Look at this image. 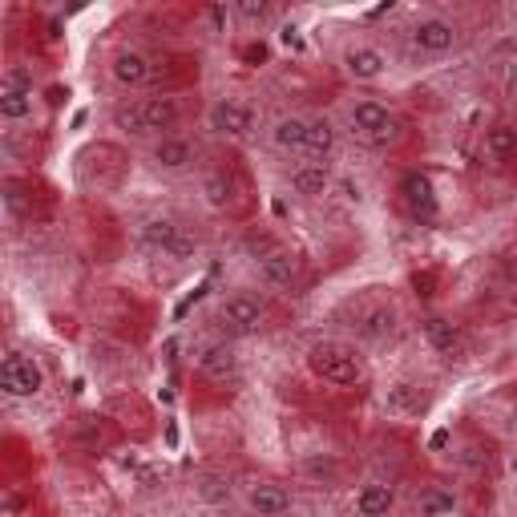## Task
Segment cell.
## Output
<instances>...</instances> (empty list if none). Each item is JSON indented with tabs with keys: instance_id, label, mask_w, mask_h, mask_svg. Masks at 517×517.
Wrapping results in <instances>:
<instances>
[{
	"instance_id": "cell-1",
	"label": "cell",
	"mask_w": 517,
	"mask_h": 517,
	"mask_svg": "<svg viewBox=\"0 0 517 517\" xmlns=\"http://www.w3.org/2000/svg\"><path fill=\"white\" fill-rule=\"evenodd\" d=\"M186 118V106L178 97H138V101H122L114 110V126L122 134H138V138H166L178 134Z\"/></svg>"
},
{
	"instance_id": "cell-2",
	"label": "cell",
	"mask_w": 517,
	"mask_h": 517,
	"mask_svg": "<svg viewBox=\"0 0 517 517\" xmlns=\"http://www.w3.org/2000/svg\"><path fill=\"white\" fill-rule=\"evenodd\" d=\"M307 368H312L320 380L336 384V388H356L364 384V360L356 348L340 344V340H320L307 348Z\"/></svg>"
},
{
	"instance_id": "cell-3",
	"label": "cell",
	"mask_w": 517,
	"mask_h": 517,
	"mask_svg": "<svg viewBox=\"0 0 517 517\" xmlns=\"http://www.w3.org/2000/svg\"><path fill=\"white\" fill-rule=\"evenodd\" d=\"M348 126H352V134H356L360 142H368V146H392V142H400V134H404L400 118L384 106V101H376V97H360V101H356V106L348 110Z\"/></svg>"
},
{
	"instance_id": "cell-4",
	"label": "cell",
	"mask_w": 517,
	"mask_h": 517,
	"mask_svg": "<svg viewBox=\"0 0 517 517\" xmlns=\"http://www.w3.org/2000/svg\"><path fill=\"white\" fill-rule=\"evenodd\" d=\"M215 320L227 336H255L267 324V299L255 291H231L215 303Z\"/></svg>"
},
{
	"instance_id": "cell-5",
	"label": "cell",
	"mask_w": 517,
	"mask_h": 517,
	"mask_svg": "<svg viewBox=\"0 0 517 517\" xmlns=\"http://www.w3.org/2000/svg\"><path fill=\"white\" fill-rule=\"evenodd\" d=\"M138 243H142L146 251L162 255V259H174V263H186V259H194V255H198V243L182 231V223H174V219H166V215L142 219V227H138Z\"/></svg>"
},
{
	"instance_id": "cell-6",
	"label": "cell",
	"mask_w": 517,
	"mask_h": 517,
	"mask_svg": "<svg viewBox=\"0 0 517 517\" xmlns=\"http://www.w3.org/2000/svg\"><path fill=\"white\" fill-rule=\"evenodd\" d=\"M190 360H194V372L202 380H211V384H231L239 376V352H235V344L227 336L198 340L194 352H190Z\"/></svg>"
},
{
	"instance_id": "cell-7",
	"label": "cell",
	"mask_w": 517,
	"mask_h": 517,
	"mask_svg": "<svg viewBox=\"0 0 517 517\" xmlns=\"http://www.w3.org/2000/svg\"><path fill=\"white\" fill-rule=\"evenodd\" d=\"M396 194H400V206H404V215H408L412 223L429 227V223H437V219H441V198H437V190H433V178H429V174L408 170V174L400 178Z\"/></svg>"
},
{
	"instance_id": "cell-8",
	"label": "cell",
	"mask_w": 517,
	"mask_h": 517,
	"mask_svg": "<svg viewBox=\"0 0 517 517\" xmlns=\"http://www.w3.org/2000/svg\"><path fill=\"white\" fill-rule=\"evenodd\" d=\"M0 388L13 400H33L45 392V368L25 352H5V360H0Z\"/></svg>"
},
{
	"instance_id": "cell-9",
	"label": "cell",
	"mask_w": 517,
	"mask_h": 517,
	"mask_svg": "<svg viewBox=\"0 0 517 517\" xmlns=\"http://www.w3.org/2000/svg\"><path fill=\"white\" fill-rule=\"evenodd\" d=\"M206 130L227 142H243L255 134V110L239 97H219V101H211V110H206Z\"/></svg>"
},
{
	"instance_id": "cell-10",
	"label": "cell",
	"mask_w": 517,
	"mask_h": 517,
	"mask_svg": "<svg viewBox=\"0 0 517 517\" xmlns=\"http://www.w3.org/2000/svg\"><path fill=\"white\" fill-rule=\"evenodd\" d=\"M408 45L417 49L421 57H445L461 45V29L449 17H421L417 25L408 29Z\"/></svg>"
},
{
	"instance_id": "cell-11",
	"label": "cell",
	"mask_w": 517,
	"mask_h": 517,
	"mask_svg": "<svg viewBox=\"0 0 517 517\" xmlns=\"http://www.w3.org/2000/svg\"><path fill=\"white\" fill-rule=\"evenodd\" d=\"M348 328L364 344H384V340L396 336V307L392 303H380V299L376 303H364V307H356V312H352V324Z\"/></svg>"
},
{
	"instance_id": "cell-12",
	"label": "cell",
	"mask_w": 517,
	"mask_h": 517,
	"mask_svg": "<svg viewBox=\"0 0 517 517\" xmlns=\"http://www.w3.org/2000/svg\"><path fill=\"white\" fill-rule=\"evenodd\" d=\"M150 162H154V170H162V174H186V170H194V162H198V142L186 138V134H166V138H158V142L150 146Z\"/></svg>"
},
{
	"instance_id": "cell-13",
	"label": "cell",
	"mask_w": 517,
	"mask_h": 517,
	"mask_svg": "<svg viewBox=\"0 0 517 517\" xmlns=\"http://www.w3.org/2000/svg\"><path fill=\"white\" fill-rule=\"evenodd\" d=\"M259 279L271 291H295L299 287V255H291L283 247H267L259 255Z\"/></svg>"
},
{
	"instance_id": "cell-14",
	"label": "cell",
	"mask_w": 517,
	"mask_h": 517,
	"mask_svg": "<svg viewBox=\"0 0 517 517\" xmlns=\"http://www.w3.org/2000/svg\"><path fill=\"white\" fill-rule=\"evenodd\" d=\"M291 505H295V497L279 481H251L247 485V509H251V517H287Z\"/></svg>"
},
{
	"instance_id": "cell-15",
	"label": "cell",
	"mask_w": 517,
	"mask_h": 517,
	"mask_svg": "<svg viewBox=\"0 0 517 517\" xmlns=\"http://www.w3.org/2000/svg\"><path fill=\"white\" fill-rule=\"evenodd\" d=\"M110 77L118 89H146L154 77V61L142 49H118L110 61Z\"/></svg>"
},
{
	"instance_id": "cell-16",
	"label": "cell",
	"mask_w": 517,
	"mask_h": 517,
	"mask_svg": "<svg viewBox=\"0 0 517 517\" xmlns=\"http://www.w3.org/2000/svg\"><path fill=\"white\" fill-rule=\"evenodd\" d=\"M267 142L275 154L283 158H303V142H307V114H279L267 130Z\"/></svg>"
},
{
	"instance_id": "cell-17",
	"label": "cell",
	"mask_w": 517,
	"mask_h": 517,
	"mask_svg": "<svg viewBox=\"0 0 517 517\" xmlns=\"http://www.w3.org/2000/svg\"><path fill=\"white\" fill-rule=\"evenodd\" d=\"M340 65H344V73L352 81H380L384 69H388V57L376 45H348L344 57H340Z\"/></svg>"
},
{
	"instance_id": "cell-18",
	"label": "cell",
	"mask_w": 517,
	"mask_h": 517,
	"mask_svg": "<svg viewBox=\"0 0 517 517\" xmlns=\"http://www.w3.org/2000/svg\"><path fill=\"white\" fill-rule=\"evenodd\" d=\"M202 202L211 206V211H231L239 202V182L227 166H211L202 174Z\"/></svg>"
},
{
	"instance_id": "cell-19",
	"label": "cell",
	"mask_w": 517,
	"mask_h": 517,
	"mask_svg": "<svg viewBox=\"0 0 517 517\" xmlns=\"http://www.w3.org/2000/svg\"><path fill=\"white\" fill-rule=\"evenodd\" d=\"M336 126L324 114H307V142H303V162H328L336 154Z\"/></svg>"
},
{
	"instance_id": "cell-20",
	"label": "cell",
	"mask_w": 517,
	"mask_h": 517,
	"mask_svg": "<svg viewBox=\"0 0 517 517\" xmlns=\"http://www.w3.org/2000/svg\"><path fill=\"white\" fill-rule=\"evenodd\" d=\"M291 190L299 198H324L332 190V170L328 162H299L291 170Z\"/></svg>"
},
{
	"instance_id": "cell-21",
	"label": "cell",
	"mask_w": 517,
	"mask_h": 517,
	"mask_svg": "<svg viewBox=\"0 0 517 517\" xmlns=\"http://www.w3.org/2000/svg\"><path fill=\"white\" fill-rule=\"evenodd\" d=\"M421 332H425L429 348H433V352H441V356H449V360L465 352V336H461V328H457L453 320H445V316H429V320L421 324Z\"/></svg>"
},
{
	"instance_id": "cell-22",
	"label": "cell",
	"mask_w": 517,
	"mask_h": 517,
	"mask_svg": "<svg viewBox=\"0 0 517 517\" xmlns=\"http://www.w3.org/2000/svg\"><path fill=\"white\" fill-rule=\"evenodd\" d=\"M392 505H396V489L384 485V481H368V485H360V493H356V513H360V517H388Z\"/></svg>"
},
{
	"instance_id": "cell-23",
	"label": "cell",
	"mask_w": 517,
	"mask_h": 517,
	"mask_svg": "<svg viewBox=\"0 0 517 517\" xmlns=\"http://www.w3.org/2000/svg\"><path fill=\"white\" fill-rule=\"evenodd\" d=\"M457 493L449 485H429L421 497H417V517H453L457 513Z\"/></svg>"
},
{
	"instance_id": "cell-24",
	"label": "cell",
	"mask_w": 517,
	"mask_h": 517,
	"mask_svg": "<svg viewBox=\"0 0 517 517\" xmlns=\"http://www.w3.org/2000/svg\"><path fill=\"white\" fill-rule=\"evenodd\" d=\"M485 154H489L493 162H509V158H517V126H513V122H497V126H489V130H485Z\"/></svg>"
},
{
	"instance_id": "cell-25",
	"label": "cell",
	"mask_w": 517,
	"mask_h": 517,
	"mask_svg": "<svg viewBox=\"0 0 517 517\" xmlns=\"http://www.w3.org/2000/svg\"><path fill=\"white\" fill-rule=\"evenodd\" d=\"M194 497H198L202 505L219 509V505L231 501V481H227L223 473H198V477H194Z\"/></svg>"
},
{
	"instance_id": "cell-26",
	"label": "cell",
	"mask_w": 517,
	"mask_h": 517,
	"mask_svg": "<svg viewBox=\"0 0 517 517\" xmlns=\"http://www.w3.org/2000/svg\"><path fill=\"white\" fill-rule=\"evenodd\" d=\"M0 118L5 122L33 118V89H0Z\"/></svg>"
},
{
	"instance_id": "cell-27",
	"label": "cell",
	"mask_w": 517,
	"mask_h": 517,
	"mask_svg": "<svg viewBox=\"0 0 517 517\" xmlns=\"http://www.w3.org/2000/svg\"><path fill=\"white\" fill-rule=\"evenodd\" d=\"M231 13H235V21H243L247 29H263L267 21H275V9L267 5V0H235Z\"/></svg>"
},
{
	"instance_id": "cell-28",
	"label": "cell",
	"mask_w": 517,
	"mask_h": 517,
	"mask_svg": "<svg viewBox=\"0 0 517 517\" xmlns=\"http://www.w3.org/2000/svg\"><path fill=\"white\" fill-rule=\"evenodd\" d=\"M303 477H312L316 485H336L340 481V465L328 453H312V457L303 461Z\"/></svg>"
},
{
	"instance_id": "cell-29",
	"label": "cell",
	"mask_w": 517,
	"mask_h": 517,
	"mask_svg": "<svg viewBox=\"0 0 517 517\" xmlns=\"http://www.w3.org/2000/svg\"><path fill=\"white\" fill-rule=\"evenodd\" d=\"M388 408L392 412H421L425 408V396L412 392V384H392L388 388Z\"/></svg>"
},
{
	"instance_id": "cell-30",
	"label": "cell",
	"mask_w": 517,
	"mask_h": 517,
	"mask_svg": "<svg viewBox=\"0 0 517 517\" xmlns=\"http://www.w3.org/2000/svg\"><path fill=\"white\" fill-rule=\"evenodd\" d=\"M457 465H461L465 473H485V465H489V453H485L481 445H465V449L457 453Z\"/></svg>"
},
{
	"instance_id": "cell-31",
	"label": "cell",
	"mask_w": 517,
	"mask_h": 517,
	"mask_svg": "<svg viewBox=\"0 0 517 517\" xmlns=\"http://www.w3.org/2000/svg\"><path fill=\"white\" fill-rule=\"evenodd\" d=\"M0 89H33V73L25 65H9L5 77H0Z\"/></svg>"
},
{
	"instance_id": "cell-32",
	"label": "cell",
	"mask_w": 517,
	"mask_h": 517,
	"mask_svg": "<svg viewBox=\"0 0 517 517\" xmlns=\"http://www.w3.org/2000/svg\"><path fill=\"white\" fill-rule=\"evenodd\" d=\"M206 17H211V25H215L219 33H227V25L235 21V13H231L227 5H211V9H206Z\"/></svg>"
},
{
	"instance_id": "cell-33",
	"label": "cell",
	"mask_w": 517,
	"mask_h": 517,
	"mask_svg": "<svg viewBox=\"0 0 517 517\" xmlns=\"http://www.w3.org/2000/svg\"><path fill=\"white\" fill-rule=\"evenodd\" d=\"M505 89H509V97H517V61L505 65Z\"/></svg>"
},
{
	"instance_id": "cell-34",
	"label": "cell",
	"mask_w": 517,
	"mask_h": 517,
	"mask_svg": "<svg viewBox=\"0 0 517 517\" xmlns=\"http://www.w3.org/2000/svg\"><path fill=\"white\" fill-rule=\"evenodd\" d=\"M509 429L517 433V400H513V408H509Z\"/></svg>"
}]
</instances>
